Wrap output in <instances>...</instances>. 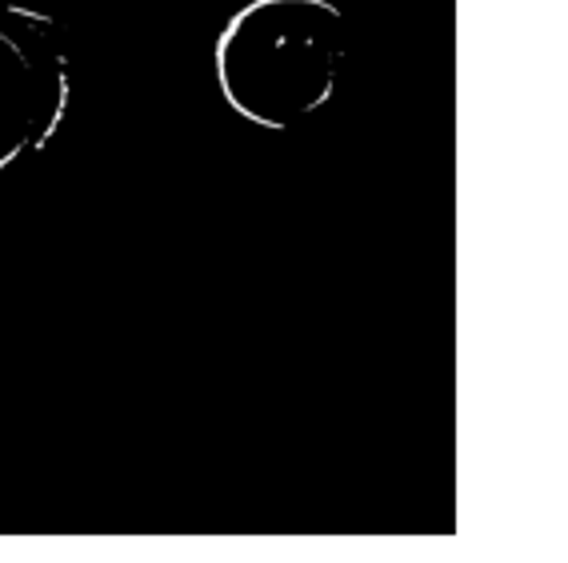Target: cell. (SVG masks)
<instances>
[{
	"instance_id": "2",
	"label": "cell",
	"mask_w": 568,
	"mask_h": 563,
	"mask_svg": "<svg viewBox=\"0 0 568 563\" xmlns=\"http://www.w3.org/2000/svg\"><path fill=\"white\" fill-rule=\"evenodd\" d=\"M69 57L57 21L4 4L0 12V172L41 152L69 112Z\"/></svg>"
},
{
	"instance_id": "1",
	"label": "cell",
	"mask_w": 568,
	"mask_h": 563,
	"mask_svg": "<svg viewBox=\"0 0 568 563\" xmlns=\"http://www.w3.org/2000/svg\"><path fill=\"white\" fill-rule=\"evenodd\" d=\"M345 61V17L333 0H248L213 44L224 104L284 132L325 109Z\"/></svg>"
}]
</instances>
